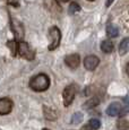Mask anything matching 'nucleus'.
I'll return each mask as SVG.
<instances>
[{
  "mask_svg": "<svg viewBox=\"0 0 129 130\" xmlns=\"http://www.w3.org/2000/svg\"><path fill=\"white\" fill-rule=\"evenodd\" d=\"M43 110H44V117H45V119H48V120H56L57 113L53 111V110L49 109V107H46V106H44Z\"/></svg>",
  "mask_w": 129,
  "mask_h": 130,
  "instance_id": "nucleus-13",
  "label": "nucleus"
},
{
  "mask_svg": "<svg viewBox=\"0 0 129 130\" xmlns=\"http://www.w3.org/2000/svg\"><path fill=\"white\" fill-rule=\"evenodd\" d=\"M49 86H50V78L45 74H39L32 77V79L29 80V87L35 92L46 91Z\"/></svg>",
  "mask_w": 129,
  "mask_h": 130,
  "instance_id": "nucleus-1",
  "label": "nucleus"
},
{
  "mask_svg": "<svg viewBox=\"0 0 129 130\" xmlns=\"http://www.w3.org/2000/svg\"><path fill=\"white\" fill-rule=\"evenodd\" d=\"M128 121H126V120H119L118 123H117V128L118 130H128Z\"/></svg>",
  "mask_w": 129,
  "mask_h": 130,
  "instance_id": "nucleus-16",
  "label": "nucleus"
},
{
  "mask_svg": "<svg viewBox=\"0 0 129 130\" xmlns=\"http://www.w3.org/2000/svg\"><path fill=\"white\" fill-rule=\"evenodd\" d=\"M113 1H115V0H108V1H106V7H110Z\"/></svg>",
  "mask_w": 129,
  "mask_h": 130,
  "instance_id": "nucleus-23",
  "label": "nucleus"
},
{
  "mask_svg": "<svg viewBox=\"0 0 129 130\" xmlns=\"http://www.w3.org/2000/svg\"><path fill=\"white\" fill-rule=\"evenodd\" d=\"M127 112H128V105L126 104L125 107H123V110H121L120 109V111H119V113H120V116L121 117H125L126 114H127Z\"/></svg>",
  "mask_w": 129,
  "mask_h": 130,
  "instance_id": "nucleus-20",
  "label": "nucleus"
},
{
  "mask_svg": "<svg viewBox=\"0 0 129 130\" xmlns=\"http://www.w3.org/2000/svg\"><path fill=\"white\" fill-rule=\"evenodd\" d=\"M88 1H94V0H88Z\"/></svg>",
  "mask_w": 129,
  "mask_h": 130,
  "instance_id": "nucleus-24",
  "label": "nucleus"
},
{
  "mask_svg": "<svg viewBox=\"0 0 129 130\" xmlns=\"http://www.w3.org/2000/svg\"><path fill=\"white\" fill-rule=\"evenodd\" d=\"M64 63L71 69H76L80 63V58L77 53H74V54H69L64 58Z\"/></svg>",
  "mask_w": 129,
  "mask_h": 130,
  "instance_id": "nucleus-7",
  "label": "nucleus"
},
{
  "mask_svg": "<svg viewBox=\"0 0 129 130\" xmlns=\"http://www.w3.org/2000/svg\"><path fill=\"white\" fill-rule=\"evenodd\" d=\"M121 106L119 103H111L110 105L108 106V109H106V114H109L110 117H115V116H118L119 114V111H120Z\"/></svg>",
  "mask_w": 129,
  "mask_h": 130,
  "instance_id": "nucleus-9",
  "label": "nucleus"
},
{
  "mask_svg": "<svg viewBox=\"0 0 129 130\" xmlns=\"http://www.w3.org/2000/svg\"><path fill=\"white\" fill-rule=\"evenodd\" d=\"M99 104V99L96 96H94L93 99H91L90 101H87L85 103V105H84V107H86V109H91V107H94L96 106Z\"/></svg>",
  "mask_w": 129,
  "mask_h": 130,
  "instance_id": "nucleus-14",
  "label": "nucleus"
},
{
  "mask_svg": "<svg viewBox=\"0 0 129 130\" xmlns=\"http://www.w3.org/2000/svg\"><path fill=\"white\" fill-rule=\"evenodd\" d=\"M7 2L9 5H11V6H15V7L18 6V0H7Z\"/></svg>",
  "mask_w": 129,
  "mask_h": 130,
  "instance_id": "nucleus-21",
  "label": "nucleus"
},
{
  "mask_svg": "<svg viewBox=\"0 0 129 130\" xmlns=\"http://www.w3.org/2000/svg\"><path fill=\"white\" fill-rule=\"evenodd\" d=\"M119 34L118 27L115 26L113 24H109L108 27H106V35L109 37H117Z\"/></svg>",
  "mask_w": 129,
  "mask_h": 130,
  "instance_id": "nucleus-11",
  "label": "nucleus"
},
{
  "mask_svg": "<svg viewBox=\"0 0 129 130\" xmlns=\"http://www.w3.org/2000/svg\"><path fill=\"white\" fill-rule=\"evenodd\" d=\"M100 63V60L96 56H87L84 59V67L87 70H94Z\"/></svg>",
  "mask_w": 129,
  "mask_h": 130,
  "instance_id": "nucleus-8",
  "label": "nucleus"
},
{
  "mask_svg": "<svg viewBox=\"0 0 129 130\" xmlns=\"http://www.w3.org/2000/svg\"><path fill=\"white\" fill-rule=\"evenodd\" d=\"M101 50L104 52V53H111L113 51V43L109 40H105L101 43Z\"/></svg>",
  "mask_w": 129,
  "mask_h": 130,
  "instance_id": "nucleus-10",
  "label": "nucleus"
},
{
  "mask_svg": "<svg viewBox=\"0 0 129 130\" xmlns=\"http://www.w3.org/2000/svg\"><path fill=\"white\" fill-rule=\"evenodd\" d=\"M8 46L10 47V50H11V54H13V56H16V53H17V42H16V40L8 41Z\"/></svg>",
  "mask_w": 129,
  "mask_h": 130,
  "instance_id": "nucleus-17",
  "label": "nucleus"
},
{
  "mask_svg": "<svg viewBox=\"0 0 129 130\" xmlns=\"http://www.w3.org/2000/svg\"><path fill=\"white\" fill-rule=\"evenodd\" d=\"M128 45H129V39H128V37H126V39L122 40V42H121L120 45H119V54L123 56V54L127 53Z\"/></svg>",
  "mask_w": 129,
  "mask_h": 130,
  "instance_id": "nucleus-12",
  "label": "nucleus"
},
{
  "mask_svg": "<svg viewBox=\"0 0 129 130\" xmlns=\"http://www.w3.org/2000/svg\"><path fill=\"white\" fill-rule=\"evenodd\" d=\"M82 130H95V129L91 128L90 126H85V127H83V128H82Z\"/></svg>",
  "mask_w": 129,
  "mask_h": 130,
  "instance_id": "nucleus-22",
  "label": "nucleus"
},
{
  "mask_svg": "<svg viewBox=\"0 0 129 130\" xmlns=\"http://www.w3.org/2000/svg\"><path fill=\"white\" fill-rule=\"evenodd\" d=\"M49 36L51 39V43L49 45V50H54L59 46L60 44V40H61V33L60 29L58 28L57 26H53L50 28L49 31Z\"/></svg>",
  "mask_w": 129,
  "mask_h": 130,
  "instance_id": "nucleus-4",
  "label": "nucleus"
},
{
  "mask_svg": "<svg viewBox=\"0 0 129 130\" xmlns=\"http://www.w3.org/2000/svg\"><path fill=\"white\" fill-rule=\"evenodd\" d=\"M90 127L93 129H99L101 127V122L99 119H91L90 120Z\"/></svg>",
  "mask_w": 129,
  "mask_h": 130,
  "instance_id": "nucleus-18",
  "label": "nucleus"
},
{
  "mask_svg": "<svg viewBox=\"0 0 129 130\" xmlns=\"http://www.w3.org/2000/svg\"><path fill=\"white\" fill-rule=\"evenodd\" d=\"M13 110V101L7 97L0 99V114L1 116H6L9 114Z\"/></svg>",
  "mask_w": 129,
  "mask_h": 130,
  "instance_id": "nucleus-6",
  "label": "nucleus"
},
{
  "mask_svg": "<svg viewBox=\"0 0 129 130\" xmlns=\"http://www.w3.org/2000/svg\"><path fill=\"white\" fill-rule=\"evenodd\" d=\"M80 11V7L77 2H71L69 5V14H76V12Z\"/></svg>",
  "mask_w": 129,
  "mask_h": 130,
  "instance_id": "nucleus-15",
  "label": "nucleus"
},
{
  "mask_svg": "<svg viewBox=\"0 0 129 130\" xmlns=\"http://www.w3.org/2000/svg\"><path fill=\"white\" fill-rule=\"evenodd\" d=\"M82 119H83V114L82 113H75L73 116V118H71V123H79V122L82 121Z\"/></svg>",
  "mask_w": 129,
  "mask_h": 130,
  "instance_id": "nucleus-19",
  "label": "nucleus"
},
{
  "mask_svg": "<svg viewBox=\"0 0 129 130\" xmlns=\"http://www.w3.org/2000/svg\"><path fill=\"white\" fill-rule=\"evenodd\" d=\"M43 130H49V129H43Z\"/></svg>",
  "mask_w": 129,
  "mask_h": 130,
  "instance_id": "nucleus-25",
  "label": "nucleus"
},
{
  "mask_svg": "<svg viewBox=\"0 0 129 130\" xmlns=\"http://www.w3.org/2000/svg\"><path fill=\"white\" fill-rule=\"evenodd\" d=\"M17 52L22 58L29 60V61L34 60V58H35V52L32 50V47L26 42L22 41V40L19 42H17Z\"/></svg>",
  "mask_w": 129,
  "mask_h": 130,
  "instance_id": "nucleus-2",
  "label": "nucleus"
},
{
  "mask_svg": "<svg viewBox=\"0 0 129 130\" xmlns=\"http://www.w3.org/2000/svg\"><path fill=\"white\" fill-rule=\"evenodd\" d=\"M76 93H77V86L76 85H69L66 88L63 89L62 93V97H63V104L64 106H69L71 103H73L74 99L76 96Z\"/></svg>",
  "mask_w": 129,
  "mask_h": 130,
  "instance_id": "nucleus-3",
  "label": "nucleus"
},
{
  "mask_svg": "<svg viewBox=\"0 0 129 130\" xmlns=\"http://www.w3.org/2000/svg\"><path fill=\"white\" fill-rule=\"evenodd\" d=\"M10 28H11V31H13L15 37H16L18 41L23 40V37H24V26L21 22H18L17 19L11 18L10 19Z\"/></svg>",
  "mask_w": 129,
  "mask_h": 130,
  "instance_id": "nucleus-5",
  "label": "nucleus"
}]
</instances>
